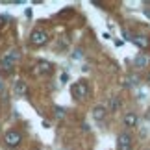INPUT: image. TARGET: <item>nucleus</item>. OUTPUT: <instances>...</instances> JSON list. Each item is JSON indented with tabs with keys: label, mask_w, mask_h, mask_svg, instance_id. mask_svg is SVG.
I'll use <instances>...</instances> for the list:
<instances>
[{
	"label": "nucleus",
	"mask_w": 150,
	"mask_h": 150,
	"mask_svg": "<svg viewBox=\"0 0 150 150\" xmlns=\"http://www.w3.org/2000/svg\"><path fill=\"white\" fill-rule=\"evenodd\" d=\"M19 59H21V52L17 50V48H11V50H8L4 54V59H2V67L4 69H13L17 63H19Z\"/></svg>",
	"instance_id": "obj_1"
},
{
	"label": "nucleus",
	"mask_w": 150,
	"mask_h": 150,
	"mask_svg": "<svg viewBox=\"0 0 150 150\" xmlns=\"http://www.w3.org/2000/svg\"><path fill=\"white\" fill-rule=\"evenodd\" d=\"M21 141H22V135H21V132H17V130H9V132H6V134H4V143L9 148L19 146Z\"/></svg>",
	"instance_id": "obj_2"
},
{
	"label": "nucleus",
	"mask_w": 150,
	"mask_h": 150,
	"mask_svg": "<svg viewBox=\"0 0 150 150\" xmlns=\"http://www.w3.org/2000/svg\"><path fill=\"white\" fill-rule=\"evenodd\" d=\"M72 91V96L74 98H85V96L89 95V87H87V82H83V80H80V82H76L71 87Z\"/></svg>",
	"instance_id": "obj_3"
},
{
	"label": "nucleus",
	"mask_w": 150,
	"mask_h": 150,
	"mask_svg": "<svg viewBox=\"0 0 150 150\" xmlns=\"http://www.w3.org/2000/svg\"><path fill=\"white\" fill-rule=\"evenodd\" d=\"M30 41H32V45H35V47H43V45L48 43V33L45 30H33L32 35H30Z\"/></svg>",
	"instance_id": "obj_4"
},
{
	"label": "nucleus",
	"mask_w": 150,
	"mask_h": 150,
	"mask_svg": "<svg viewBox=\"0 0 150 150\" xmlns=\"http://www.w3.org/2000/svg\"><path fill=\"white\" fill-rule=\"evenodd\" d=\"M117 148L119 150H132V137H130V134H126V132L119 134V137H117Z\"/></svg>",
	"instance_id": "obj_5"
},
{
	"label": "nucleus",
	"mask_w": 150,
	"mask_h": 150,
	"mask_svg": "<svg viewBox=\"0 0 150 150\" xmlns=\"http://www.w3.org/2000/svg\"><path fill=\"white\" fill-rule=\"evenodd\" d=\"M54 71V65H52L50 61H45V59H39L35 63V72L37 74H50Z\"/></svg>",
	"instance_id": "obj_6"
},
{
	"label": "nucleus",
	"mask_w": 150,
	"mask_h": 150,
	"mask_svg": "<svg viewBox=\"0 0 150 150\" xmlns=\"http://www.w3.org/2000/svg\"><path fill=\"white\" fill-rule=\"evenodd\" d=\"M13 91H15V95H17V96H24V95H28L26 82H22V80H19V82H15V87H13Z\"/></svg>",
	"instance_id": "obj_7"
},
{
	"label": "nucleus",
	"mask_w": 150,
	"mask_h": 150,
	"mask_svg": "<svg viewBox=\"0 0 150 150\" xmlns=\"http://www.w3.org/2000/svg\"><path fill=\"white\" fill-rule=\"evenodd\" d=\"M148 61H150V57L145 54V52H141V54H137V57L134 59V63H135V67H139V69H143V67H146L148 65Z\"/></svg>",
	"instance_id": "obj_8"
},
{
	"label": "nucleus",
	"mask_w": 150,
	"mask_h": 150,
	"mask_svg": "<svg viewBox=\"0 0 150 150\" xmlns=\"http://www.w3.org/2000/svg\"><path fill=\"white\" fill-rule=\"evenodd\" d=\"M137 124V115L134 111H128L124 115V126H128V128H134Z\"/></svg>",
	"instance_id": "obj_9"
},
{
	"label": "nucleus",
	"mask_w": 150,
	"mask_h": 150,
	"mask_svg": "<svg viewBox=\"0 0 150 150\" xmlns=\"http://www.w3.org/2000/svg\"><path fill=\"white\" fill-rule=\"evenodd\" d=\"M132 41H134L139 48H148V45H150V41H148V37H145V35H135V37H132Z\"/></svg>",
	"instance_id": "obj_10"
},
{
	"label": "nucleus",
	"mask_w": 150,
	"mask_h": 150,
	"mask_svg": "<svg viewBox=\"0 0 150 150\" xmlns=\"http://www.w3.org/2000/svg\"><path fill=\"white\" fill-rule=\"evenodd\" d=\"M106 108L104 106H96L95 109H93V119L95 120H104V117H106Z\"/></svg>",
	"instance_id": "obj_11"
},
{
	"label": "nucleus",
	"mask_w": 150,
	"mask_h": 150,
	"mask_svg": "<svg viewBox=\"0 0 150 150\" xmlns=\"http://www.w3.org/2000/svg\"><path fill=\"white\" fill-rule=\"evenodd\" d=\"M119 108H120L119 96H111V98H109V111H117Z\"/></svg>",
	"instance_id": "obj_12"
},
{
	"label": "nucleus",
	"mask_w": 150,
	"mask_h": 150,
	"mask_svg": "<svg viewBox=\"0 0 150 150\" xmlns=\"http://www.w3.org/2000/svg\"><path fill=\"white\" fill-rule=\"evenodd\" d=\"M54 115H56L57 119H63V117H65V109H63V108H56L54 109Z\"/></svg>",
	"instance_id": "obj_13"
},
{
	"label": "nucleus",
	"mask_w": 150,
	"mask_h": 150,
	"mask_svg": "<svg viewBox=\"0 0 150 150\" xmlns=\"http://www.w3.org/2000/svg\"><path fill=\"white\" fill-rule=\"evenodd\" d=\"M4 21H6V19H4V17H0V26H2V24H4Z\"/></svg>",
	"instance_id": "obj_14"
},
{
	"label": "nucleus",
	"mask_w": 150,
	"mask_h": 150,
	"mask_svg": "<svg viewBox=\"0 0 150 150\" xmlns=\"http://www.w3.org/2000/svg\"><path fill=\"white\" fill-rule=\"evenodd\" d=\"M148 82H150V74H148Z\"/></svg>",
	"instance_id": "obj_15"
}]
</instances>
